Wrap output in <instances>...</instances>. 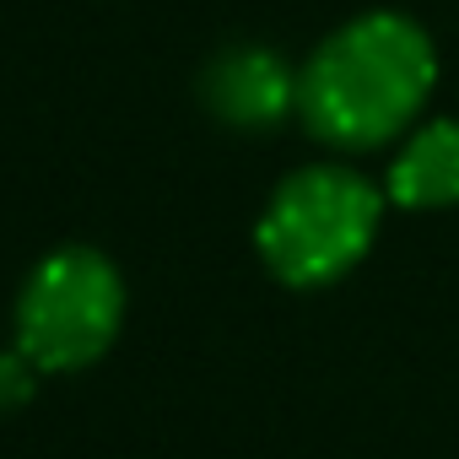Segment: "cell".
Segmentation results:
<instances>
[{"mask_svg": "<svg viewBox=\"0 0 459 459\" xmlns=\"http://www.w3.org/2000/svg\"><path fill=\"white\" fill-rule=\"evenodd\" d=\"M432 82V39L411 17L373 12L330 33L298 71V114L325 146L373 152L421 114Z\"/></svg>", "mask_w": 459, "mask_h": 459, "instance_id": "cell-1", "label": "cell"}, {"mask_svg": "<svg viewBox=\"0 0 459 459\" xmlns=\"http://www.w3.org/2000/svg\"><path fill=\"white\" fill-rule=\"evenodd\" d=\"M378 216L384 195L362 173L303 168L271 195L260 216V255L287 287H325L373 249Z\"/></svg>", "mask_w": 459, "mask_h": 459, "instance_id": "cell-2", "label": "cell"}, {"mask_svg": "<svg viewBox=\"0 0 459 459\" xmlns=\"http://www.w3.org/2000/svg\"><path fill=\"white\" fill-rule=\"evenodd\" d=\"M125 325V281L98 249H55L17 298V351L39 373L92 368Z\"/></svg>", "mask_w": 459, "mask_h": 459, "instance_id": "cell-3", "label": "cell"}, {"mask_svg": "<svg viewBox=\"0 0 459 459\" xmlns=\"http://www.w3.org/2000/svg\"><path fill=\"white\" fill-rule=\"evenodd\" d=\"M200 98L233 130H271L298 108V71L265 44H233L205 65Z\"/></svg>", "mask_w": 459, "mask_h": 459, "instance_id": "cell-4", "label": "cell"}, {"mask_svg": "<svg viewBox=\"0 0 459 459\" xmlns=\"http://www.w3.org/2000/svg\"><path fill=\"white\" fill-rule=\"evenodd\" d=\"M389 200L411 211L459 205V119H432L400 146L389 168Z\"/></svg>", "mask_w": 459, "mask_h": 459, "instance_id": "cell-5", "label": "cell"}, {"mask_svg": "<svg viewBox=\"0 0 459 459\" xmlns=\"http://www.w3.org/2000/svg\"><path fill=\"white\" fill-rule=\"evenodd\" d=\"M33 378H39V368L12 346V351H0V411H17V405H28L33 400Z\"/></svg>", "mask_w": 459, "mask_h": 459, "instance_id": "cell-6", "label": "cell"}]
</instances>
